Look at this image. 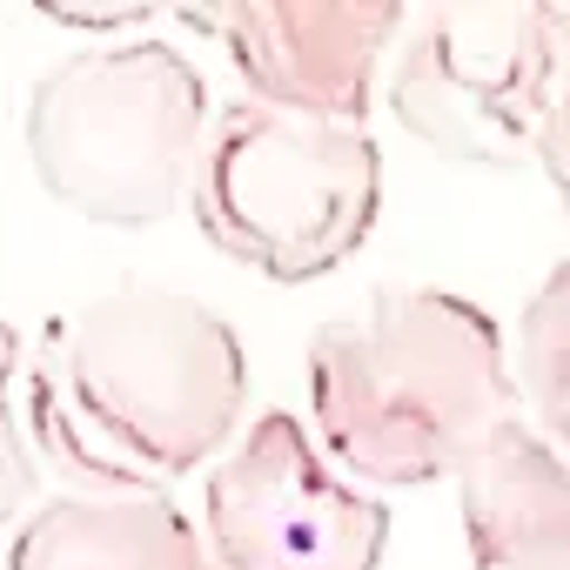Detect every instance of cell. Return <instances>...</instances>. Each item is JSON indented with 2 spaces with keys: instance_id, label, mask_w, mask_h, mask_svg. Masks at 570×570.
I'll return each instance as SVG.
<instances>
[{
  "instance_id": "6da1fadb",
  "label": "cell",
  "mask_w": 570,
  "mask_h": 570,
  "mask_svg": "<svg viewBox=\"0 0 570 570\" xmlns=\"http://www.w3.org/2000/svg\"><path fill=\"white\" fill-rule=\"evenodd\" d=\"M235 323L161 282H115L48 316L28 363L35 450L95 497H168L242 436Z\"/></svg>"
},
{
  "instance_id": "7a4b0ae2",
  "label": "cell",
  "mask_w": 570,
  "mask_h": 570,
  "mask_svg": "<svg viewBox=\"0 0 570 570\" xmlns=\"http://www.w3.org/2000/svg\"><path fill=\"white\" fill-rule=\"evenodd\" d=\"M309 430L363 490L463 476L523 423L510 343L490 309L423 282H390L309 336Z\"/></svg>"
},
{
  "instance_id": "3957f363",
  "label": "cell",
  "mask_w": 570,
  "mask_h": 570,
  "mask_svg": "<svg viewBox=\"0 0 570 570\" xmlns=\"http://www.w3.org/2000/svg\"><path fill=\"white\" fill-rule=\"evenodd\" d=\"M208 128V81L168 41H88L21 95L35 181L81 222L128 235L188 208Z\"/></svg>"
},
{
  "instance_id": "277c9868",
  "label": "cell",
  "mask_w": 570,
  "mask_h": 570,
  "mask_svg": "<svg viewBox=\"0 0 570 570\" xmlns=\"http://www.w3.org/2000/svg\"><path fill=\"white\" fill-rule=\"evenodd\" d=\"M188 208L228 262L268 282H323L376 228L383 155L363 121L289 115L242 95L215 108Z\"/></svg>"
},
{
  "instance_id": "5b68a950",
  "label": "cell",
  "mask_w": 570,
  "mask_h": 570,
  "mask_svg": "<svg viewBox=\"0 0 570 570\" xmlns=\"http://www.w3.org/2000/svg\"><path fill=\"white\" fill-rule=\"evenodd\" d=\"M390 115L456 168L543 161L570 95V8L443 0L410 14L390 61Z\"/></svg>"
},
{
  "instance_id": "8992f818",
  "label": "cell",
  "mask_w": 570,
  "mask_h": 570,
  "mask_svg": "<svg viewBox=\"0 0 570 570\" xmlns=\"http://www.w3.org/2000/svg\"><path fill=\"white\" fill-rule=\"evenodd\" d=\"M202 537L222 570H383L390 510L303 416L262 410L202 483Z\"/></svg>"
},
{
  "instance_id": "52a82bcc",
  "label": "cell",
  "mask_w": 570,
  "mask_h": 570,
  "mask_svg": "<svg viewBox=\"0 0 570 570\" xmlns=\"http://www.w3.org/2000/svg\"><path fill=\"white\" fill-rule=\"evenodd\" d=\"M188 35H208L248 81V101L363 121L383 55H396L410 14L396 0H228V8H175Z\"/></svg>"
},
{
  "instance_id": "ba28073f",
  "label": "cell",
  "mask_w": 570,
  "mask_h": 570,
  "mask_svg": "<svg viewBox=\"0 0 570 570\" xmlns=\"http://www.w3.org/2000/svg\"><path fill=\"white\" fill-rule=\"evenodd\" d=\"M8 570H222L175 497H41L8 543Z\"/></svg>"
},
{
  "instance_id": "9c48e42d",
  "label": "cell",
  "mask_w": 570,
  "mask_h": 570,
  "mask_svg": "<svg viewBox=\"0 0 570 570\" xmlns=\"http://www.w3.org/2000/svg\"><path fill=\"white\" fill-rule=\"evenodd\" d=\"M456 503L470 570H570V456L530 423L456 476Z\"/></svg>"
},
{
  "instance_id": "30bf717a",
  "label": "cell",
  "mask_w": 570,
  "mask_h": 570,
  "mask_svg": "<svg viewBox=\"0 0 570 570\" xmlns=\"http://www.w3.org/2000/svg\"><path fill=\"white\" fill-rule=\"evenodd\" d=\"M510 370H517L523 423L570 456V255L557 268H543V282L523 296L517 336H510Z\"/></svg>"
},
{
  "instance_id": "8fae6325",
  "label": "cell",
  "mask_w": 570,
  "mask_h": 570,
  "mask_svg": "<svg viewBox=\"0 0 570 570\" xmlns=\"http://www.w3.org/2000/svg\"><path fill=\"white\" fill-rule=\"evenodd\" d=\"M21 383V330L0 316V523H21L35 510V436L14 416Z\"/></svg>"
},
{
  "instance_id": "7c38bea8",
  "label": "cell",
  "mask_w": 570,
  "mask_h": 570,
  "mask_svg": "<svg viewBox=\"0 0 570 570\" xmlns=\"http://www.w3.org/2000/svg\"><path fill=\"white\" fill-rule=\"evenodd\" d=\"M543 175L557 181V195H563V215H570V95H563L557 135H550V148H543Z\"/></svg>"
}]
</instances>
